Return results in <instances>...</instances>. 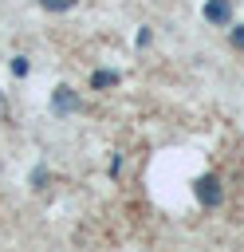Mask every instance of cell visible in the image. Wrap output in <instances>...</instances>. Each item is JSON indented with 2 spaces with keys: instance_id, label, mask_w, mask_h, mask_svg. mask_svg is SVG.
Masks as SVG:
<instances>
[{
  "instance_id": "cell-1",
  "label": "cell",
  "mask_w": 244,
  "mask_h": 252,
  "mask_svg": "<svg viewBox=\"0 0 244 252\" xmlns=\"http://www.w3.org/2000/svg\"><path fill=\"white\" fill-rule=\"evenodd\" d=\"M193 197H197L205 209H216V205L224 201V189H220V181H216L213 173H201V177L193 181Z\"/></svg>"
},
{
  "instance_id": "cell-2",
  "label": "cell",
  "mask_w": 244,
  "mask_h": 252,
  "mask_svg": "<svg viewBox=\"0 0 244 252\" xmlns=\"http://www.w3.org/2000/svg\"><path fill=\"white\" fill-rule=\"evenodd\" d=\"M79 106H83V102H79V94H75L71 87H55V91H51V110H55V114H75Z\"/></svg>"
},
{
  "instance_id": "cell-3",
  "label": "cell",
  "mask_w": 244,
  "mask_h": 252,
  "mask_svg": "<svg viewBox=\"0 0 244 252\" xmlns=\"http://www.w3.org/2000/svg\"><path fill=\"white\" fill-rule=\"evenodd\" d=\"M205 20L216 24V28L232 24V4H228V0H205Z\"/></svg>"
},
{
  "instance_id": "cell-4",
  "label": "cell",
  "mask_w": 244,
  "mask_h": 252,
  "mask_svg": "<svg viewBox=\"0 0 244 252\" xmlns=\"http://www.w3.org/2000/svg\"><path fill=\"white\" fill-rule=\"evenodd\" d=\"M118 83H122L118 71H94V75H91V87H94V91H102V87H118Z\"/></svg>"
},
{
  "instance_id": "cell-5",
  "label": "cell",
  "mask_w": 244,
  "mask_h": 252,
  "mask_svg": "<svg viewBox=\"0 0 244 252\" xmlns=\"http://www.w3.org/2000/svg\"><path fill=\"white\" fill-rule=\"evenodd\" d=\"M39 4H43L47 12H67V8L75 4V0H39Z\"/></svg>"
},
{
  "instance_id": "cell-6",
  "label": "cell",
  "mask_w": 244,
  "mask_h": 252,
  "mask_svg": "<svg viewBox=\"0 0 244 252\" xmlns=\"http://www.w3.org/2000/svg\"><path fill=\"white\" fill-rule=\"evenodd\" d=\"M28 181H31V189H43V185H47V169H31Z\"/></svg>"
},
{
  "instance_id": "cell-7",
  "label": "cell",
  "mask_w": 244,
  "mask_h": 252,
  "mask_svg": "<svg viewBox=\"0 0 244 252\" xmlns=\"http://www.w3.org/2000/svg\"><path fill=\"white\" fill-rule=\"evenodd\" d=\"M12 75H20V79L28 75V59H24V55H16V59H12Z\"/></svg>"
},
{
  "instance_id": "cell-8",
  "label": "cell",
  "mask_w": 244,
  "mask_h": 252,
  "mask_svg": "<svg viewBox=\"0 0 244 252\" xmlns=\"http://www.w3.org/2000/svg\"><path fill=\"white\" fill-rule=\"evenodd\" d=\"M232 47H236V51H244V28H240V24L232 28Z\"/></svg>"
},
{
  "instance_id": "cell-9",
  "label": "cell",
  "mask_w": 244,
  "mask_h": 252,
  "mask_svg": "<svg viewBox=\"0 0 244 252\" xmlns=\"http://www.w3.org/2000/svg\"><path fill=\"white\" fill-rule=\"evenodd\" d=\"M150 39H153V32H150V28H142V32H138V47H146Z\"/></svg>"
},
{
  "instance_id": "cell-10",
  "label": "cell",
  "mask_w": 244,
  "mask_h": 252,
  "mask_svg": "<svg viewBox=\"0 0 244 252\" xmlns=\"http://www.w3.org/2000/svg\"><path fill=\"white\" fill-rule=\"evenodd\" d=\"M0 114H4V94H0Z\"/></svg>"
}]
</instances>
